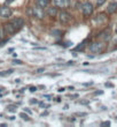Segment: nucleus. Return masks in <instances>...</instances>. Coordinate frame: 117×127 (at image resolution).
Instances as JSON below:
<instances>
[{
    "label": "nucleus",
    "instance_id": "obj_15",
    "mask_svg": "<svg viewBox=\"0 0 117 127\" xmlns=\"http://www.w3.org/2000/svg\"><path fill=\"white\" fill-rule=\"evenodd\" d=\"M20 117H21L22 119H24V120H29V119H30L25 113H21V114H20Z\"/></svg>",
    "mask_w": 117,
    "mask_h": 127
},
{
    "label": "nucleus",
    "instance_id": "obj_6",
    "mask_svg": "<svg viewBox=\"0 0 117 127\" xmlns=\"http://www.w3.org/2000/svg\"><path fill=\"white\" fill-rule=\"evenodd\" d=\"M12 15V9L9 8V7H0V16L1 18H9Z\"/></svg>",
    "mask_w": 117,
    "mask_h": 127
},
{
    "label": "nucleus",
    "instance_id": "obj_2",
    "mask_svg": "<svg viewBox=\"0 0 117 127\" xmlns=\"http://www.w3.org/2000/svg\"><path fill=\"white\" fill-rule=\"evenodd\" d=\"M59 19H60V22L63 23V24H67L71 21V15H70L67 10H61L59 13Z\"/></svg>",
    "mask_w": 117,
    "mask_h": 127
},
{
    "label": "nucleus",
    "instance_id": "obj_27",
    "mask_svg": "<svg viewBox=\"0 0 117 127\" xmlns=\"http://www.w3.org/2000/svg\"><path fill=\"white\" fill-rule=\"evenodd\" d=\"M14 0H6V2H7V4H9V2H13Z\"/></svg>",
    "mask_w": 117,
    "mask_h": 127
},
{
    "label": "nucleus",
    "instance_id": "obj_7",
    "mask_svg": "<svg viewBox=\"0 0 117 127\" xmlns=\"http://www.w3.org/2000/svg\"><path fill=\"white\" fill-rule=\"evenodd\" d=\"M12 24L15 27V29L18 30V29H21L22 27L24 26V20L21 18H17V19H14L13 21H12Z\"/></svg>",
    "mask_w": 117,
    "mask_h": 127
},
{
    "label": "nucleus",
    "instance_id": "obj_19",
    "mask_svg": "<svg viewBox=\"0 0 117 127\" xmlns=\"http://www.w3.org/2000/svg\"><path fill=\"white\" fill-rule=\"evenodd\" d=\"M14 64H15V65H21V64H22V61H21V60H14Z\"/></svg>",
    "mask_w": 117,
    "mask_h": 127
},
{
    "label": "nucleus",
    "instance_id": "obj_23",
    "mask_svg": "<svg viewBox=\"0 0 117 127\" xmlns=\"http://www.w3.org/2000/svg\"><path fill=\"white\" fill-rule=\"evenodd\" d=\"M106 87H114L111 83H106Z\"/></svg>",
    "mask_w": 117,
    "mask_h": 127
},
{
    "label": "nucleus",
    "instance_id": "obj_24",
    "mask_svg": "<svg viewBox=\"0 0 117 127\" xmlns=\"http://www.w3.org/2000/svg\"><path fill=\"white\" fill-rule=\"evenodd\" d=\"M1 38H2V30L0 29V39H1Z\"/></svg>",
    "mask_w": 117,
    "mask_h": 127
},
{
    "label": "nucleus",
    "instance_id": "obj_4",
    "mask_svg": "<svg viewBox=\"0 0 117 127\" xmlns=\"http://www.w3.org/2000/svg\"><path fill=\"white\" fill-rule=\"evenodd\" d=\"M31 12L33 14V16H36V18H38V19H44V16H45V12H44L43 7H39V6L33 7Z\"/></svg>",
    "mask_w": 117,
    "mask_h": 127
},
{
    "label": "nucleus",
    "instance_id": "obj_10",
    "mask_svg": "<svg viewBox=\"0 0 117 127\" xmlns=\"http://www.w3.org/2000/svg\"><path fill=\"white\" fill-rule=\"evenodd\" d=\"M117 10V2H110L107 7V12L109 14H114Z\"/></svg>",
    "mask_w": 117,
    "mask_h": 127
},
{
    "label": "nucleus",
    "instance_id": "obj_12",
    "mask_svg": "<svg viewBox=\"0 0 117 127\" xmlns=\"http://www.w3.org/2000/svg\"><path fill=\"white\" fill-rule=\"evenodd\" d=\"M36 4L39 7H47L51 4V0H36Z\"/></svg>",
    "mask_w": 117,
    "mask_h": 127
},
{
    "label": "nucleus",
    "instance_id": "obj_21",
    "mask_svg": "<svg viewBox=\"0 0 117 127\" xmlns=\"http://www.w3.org/2000/svg\"><path fill=\"white\" fill-rule=\"evenodd\" d=\"M43 72H45V69H44V68H39V69L37 70L36 73H43Z\"/></svg>",
    "mask_w": 117,
    "mask_h": 127
},
{
    "label": "nucleus",
    "instance_id": "obj_30",
    "mask_svg": "<svg viewBox=\"0 0 117 127\" xmlns=\"http://www.w3.org/2000/svg\"><path fill=\"white\" fill-rule=\"evenodd\" d=\"M116 34H117V29H116Z\"/></svg>",
    "mask_w": 117,
    "mask_h": 127
},
{
    "label": "nucleus",
    "instance_id": "obj_25",
    "mask_svg": "<svg viewBox=\"0 0 117 127\" xmlns=\"http://www.w3.org/2000/svg\"><path fill=\"white\" fill-rule=\"evenodd\" d=\"M24 111H26V112H28V113H30L31 114V111L29 109H24Z\"/></svg>",
    "mask_w": 117,
    "mask_h": 127
},
{
    "label": "nucleus",
    "instance_id": "obj_16",
    "mask_svg": "<svg viewBox=\"0 0 117 127\" xmlns=\"http://www.w3.org/2000/svg\"><path fill=\"white\" fill-rule=\"evenodd\" d=\"M104 2H106V0H96V5L98 6H102Z\"/></svg>",
    "mask_w": 117,
    "mask_h": 127
},
{
    "label": "nucleus",
    "instance_id": "obj_1",
    "mask_svg": "<svg viewBox=\"0 0 117 127\" xmlns=\"http://www.w3.org/2000/svg\"><path fill=\"white\" fill-rule=\"evenodd\" d=\"M106 50V44L104 43H99V42H96V43H93L90 46V51L93 53H102Z\"/></svg>",
    "mask_w": 117,
    "mask_h": 127
},
{
    "label": "nucleus",
    "instance_id": "obj_18",
    "mask_svg": "<svg viewBox=\"0 0 117 127\" xmlns=\"http://www.w3.org/2000/svg\"><path fill=\"white\" fill-rule=\"evenodd\" d=\"M109 125H110V123H109V121H104V123L101 124V126H109Z\"/></svg>",
    "mask_w": 117,
    "mask_h": 127
},
{
    "label": "nucleus",
    "instance_id": "obj_9",
    "mask_svg": "<svg viewBox=\"0 0 117 127\" xmlns=\"http://www.w3.org/2000/svg\"><path fill=\"white\" fill-rule=\"evenodd\" d=\"M53 2L56 7H61V8H65L69 6V0H53Z\"/></svg>",
    "mask_w": 117,
    "mask_h": 127
},
{
    "label": "nucleus",
    "instance_id": "obj_22",
    "mask_svg": "<svg viewBox=\"0 0 117 127\" xmlns=\"http://www.w3.org/2000/svg\"><path fill=\"white\" fill-rule=\"evenodd\" d=\"M30 103L31 104H36V103H38V102H37V99H31Z\"/></svg>",
    "mask_w": 117,
    "mask_h": 127
},
{
    "label": "nucleus",
    "instance_id": "obj_13",
    "mask_svg": "<svg viewBox=\"0 0 117 127\" xmlns=\"http://www.w3.org/2000/svg\"><path fill=\"white\" fill-rule=\"evenodd\" d=\"M7 109H8V111H10V112H15V111H16V106L9 105L8 107H7Z\"/></svg>",
    "mask_w": 117,
    "mask_h": 127
},
{
    "label": "nucleus",
    "instance_id": "obj_17",
    "mask_svg": "<svg viewBox=\"0 0 117 127\" xmlns=\"http://www.w3.org/2000/svg\"><path fill=\"white\" fill-rule=\"evenodd\" d=\"M84 48H85V43H83L82 45H79V46H77V48H76V50H83Z\"/></svg>",
    "mask_w": 117,
    "mask_h": 127
},
{
    "label": "nucleus",
    "instance_id": "obj_28",
    "mask_svg": "<svg viewBox=\"0 0 117 127\" xmlns=\"http://www.w3.org/2000/svg\"><path fill=\"white\" fill-rule=\"evenodd\" d=\"M86 113H77V116H85Z\"/></svg>",
    "mask_w": 117,
    "mask_h": 127
},
{
    "label": "nucleus",
    "instance_id": "obj_3",
    "mask_svg": "<svg viewBox=\"0 0 117 127\" xmlns=\"http://www.w3.org/2000/svg\"><path fill=\"white\" fill-rule=\"evenodd\" d=\"M82 9H83V14L85 16H90L93 13V5L91 2H85V4H83Z\"/></svg>",
    "mask_w": 117,
    "mask_h": 127
},
{
    "label": "nucleus",
    "instance_id": "obj_11",
    "mask_svg": "<svg viewBox=\"0 0 117 127\" xmlns=\"http://www.w3.org/2000/svg\"><path fill=\"white\" fill-rule=\"evenodd\" d=\"M46 14H47L48 16H56V15H57V9H56V7H48Z\"/></svg>",
    "mask_w": 117,
    "mask_h": 127
},
{
    "label": "nucleus",
    "instance_id": "obj_20",
    "mask_svg": "<svg viewBox=\"0 0 117 127\" xmlns=\"http://www.w3.org/2000/svg\"><path fill=\"white\" fill-rule=\"evenodd\" d=\"M36 90H37V88H36V87H31V88H30V91H31V92H35Z\"/></svg>",
    "mask_w": 117,
    "mask_h": 127
},
{
    "label": "nucleus",
    "instance_id": "obj_29",
    "mask_svg": "<svg viewBox=\"0 0 117 127\" xmlns=\"http://www.w3.org/2000/svg\"><path fill=\"white\" fill-rule=\"evenodd\" d=\"M2 90H4V88H0V92L2 91Z\"/></svg>",
    "mask_w": 117,
    "mask_h": 127
},
{
    "label": "nucleus",
    "instance_id": "obj_5",
    "mask_svg": "<svg viewBox=\"0 0 117 127\" xmlns=\"http://www.w3.org/2000/svg\"><path fill=\"white\" fill-rule=\"evenodd\" d=\"M110 37H111V31H110V29H109V28H108V29H104V30L99 35L100 39L106 40V42L110 39Z\"/></svg>",
    "mask_w": 117,
    "mask_h": 127
},
{
    "label": "nucleus",
    "instance_id": "obj_8",
    "mask_svg": "<svg viewBox=\"0 0 117 127\" xmlns=\"http://www.w3.org/2000/svg\"><path fill=\"white\" fill-rule=\"evenodd\" d=\"M4 29H5V32H6L7 35H13L14 32L16 31L15 27L12 24V22H10V23H6L4 27Z\"/></svg>",
    "mask_w": 117,
    "mask_h": 127
},
{
    "label": "nucleus",
    "instance_id": "obj_26",
    "mask_svg": "<svg viewBox=\"0 0 117 127\" xmlns=\"http://www.w3.org/2000/svg\"><path fill=\"white\" fill-rule=\"evenodd\" d=\"M59 91H60V92H62V91H64V88H60V89H59Z\"/></svg>",
    "mask_w": 117,
    "mask_h": 127
},
{
    "label": "nucleus",
    "instance_id": "obj_14",
    "mask_svg": "<svg viewBox=\"0 0 117 127\" xmlns=\"http://www.w3.org/2000/svg\"><path fill=\"white\" fill-rule=\"evenodd\" d=\"M52 35L53 36H60L61 35V31L60 30H53L52 31Z\"/></svg>",
    "mask_w": 117,
    "mask_h": 127
}]
</instances>
